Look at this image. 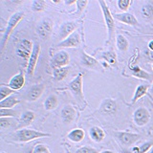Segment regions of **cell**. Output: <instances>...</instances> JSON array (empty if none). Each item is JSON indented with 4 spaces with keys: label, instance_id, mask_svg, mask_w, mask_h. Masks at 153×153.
Wrapping results in <instances>:
<instances>
[{
    "label": "cell",
    "instance_id": "1",
    "mask_svg": "<svg viewBox=\"0 0 153 153\" xmlns=\"http://www.w3.org/2000/svg\"><path fill=\"white\" fill-rule=\"evenodd\" d=\"M50 133H45L30 128H22L17 130L13 134V140L18 143H28L36 139H41L45 137H50Z\"/></svg>",
    "mask_w": 153,
    "mask_h": 153
},
{
    "label": "cell",
    "instance_id": "2",
    "mask_svg": "<svg viewBox=\"0 0 153 153\" xmlns=\"http://www.w3.org/2000/svg\"><path fill=\"white\" fill-rule=\"evenodd\" d=\"M25 16V13L23 12H16L14 13L13 16L10 17L9 21L7 23V27L5 29V31L3 33V36L1 37V41H0V46H1V51H3L6 47V44L8 43V40L10 36H11L12 33L16 29V27L18 25L20 21Z\"/></svg>",
    "mask_w": 153,
    "mask_h": 153
},
{
    "label": "cell",
    "instance_id": "3",
    "mask_svg": "<svg viewBox=\"0 0 153 153\" xmlns=\"http://www.w3.org/2000/svg\"><path fill=\"white\" fill-rule=\"evenodd\" d=\"M68 89L71 91L72 95L74 96L76 102L79 105L85 104V99L83 94V76L82 74L79 73L76 76L72 79L68 84Z\"/></svg>",
    "mask_w": 153,
    "mask_h": 153
},
{
    "label": "cell",
    "instance_id": "4",
    "mask_svg": "<svg viewBox=\"0 0 153 153\" xmlns=\"http://www.w3.org/2000/svg\"><path fill=\"white\" fill-rule=\"evenodd\" d=\"M99 4L100 6V9H102V16L104 18V22H105V25H106L108 39L111 40L112 36L115 33V28H116V25H115V18L112 16V13H111V12H110V10L107 6V4L105 3V1H103V0H100Z\"/></svg>",
    "mask_w": 153,
    "mask_h": 153
},
{
    "label": "cell",
    "instance_id": "5",
    "mask_svg": "<svg viewBox=\"0 0 153 153\" xmlns=\"http://www.w3.org/2000/svg\"><path fill=\"white\" fill-rule=\"evenodd\" d=\"M33 49V43L31 40L27 39V38H23V39H21L18 42L16 49V53L19 57H21L25 61H27L28 64Z\"/></svg>",
    "mask_w": 153,
    "mask_h": 153
},
{
    "label": "cell",
    "instance_id": "6",
    "mask_svg": "<svg viewBox=\"0 0 153 153\" xmlns=\"http://www.w3.org/2000/svg\"><path fill=\"white\" fill-rule=\"evenodd\" d=\"M53 29H54V21L49 17H45L38 23L36 27V33L38 36L45 40L48 39L52 35Z\"/></svg>",
    "mask_w": 153,
    "mask_h": 153
},
{
    "label": "cell",
    "instance_id": "7",
    "mask_svg": "<svg viewBox=\"0 0 153 153\" xmlns=\"http://www.w3.org/2000/svg\"><path fill=\"white\" fill-rule=\"evenodd\" d=\"M114 134H115V136L117 137L119 142L121 143L122 145L126 146H131L133 145H135V143L138 141H140V139H141L140 134L128 132V131H120Z\"/></svg>",
    "mask_w": 153,
    "mask_h": 153
},
{
    "label": "cell",
    "instance_id": "8",
    "mask_svg": "<svg viewBox=\"0 0 153 153\" xmlns=\"http://www.w3.org/2000/svg\"><path fill=\"white\" fill-rule=\"evenodd\" d=\"M70 62V56L64 50L59 51L57 53L52 56V59L50 61V65L53 69L61 68V67L68 66Z\"/></svg>",
    "mask_w": 153,
    "mask_h": 153
},
{
    "label": "cell",
    "instance_id": "9",
    "mask_svg": "<svg viewBox=\"0 0 153 153\" xmlns=\"http://www.w3.org/2000/svg\"><path fill=\"white\" fill-rule=\"evenodd\" d=\"M41 52V46L38 42H35L33 43V49L32 52V55L30 59H29V62L27 64V75L29 76H33V74H35V70L38 61V57H39Z\"/></svg>",
    "mask_w": 153,
    "mask_h": 153
},
{
    "label": "cell",
    "instance_id": "10",
    "mask_svg": "<svg viewBox=\"0 0 153 153\" xmlns=\"http://www.w3.org/2000/svg\"><path fill=\"white\" fill-rule=\"evenodd\" d=\"M150 112L146 107H139L133 113V121L138 126H145L150 121Z\"/></svg>",
    "mask_w": 153,
    "mask_h": 153
},
{
    "label": "cell",
    "instance_id": "11",
    "mask_svg": "<svg viewBox=\"0 0 153 153\" xmlns=\"http://www.w3.org/2000/svg\"><path fill=\"white\" fill-rule=\"evenodd\" d=\"M78 28V24L75 21H65L61 24L59 32V38L62 41L74 33L76 29Z\"/></svg>",
    "mask_w": 153,
    "mask_h": 153
},
{
    "label": "cell",
    "instance_id": "12",
    "mask_svg": "<svg viewBox=\"0 0 153 153\" xmlns=\"http://www.w3.org/2000/svg\"><path fill=\"white\" fill-rule=\"evenodd\" d=\"M81 38L80 35L78 32H75L72 33L70 36H68L66 39L60 41L59 44L56 45L57 48H76L80 45Z\"/></svg>",
    "mask_w": 153,
    "mask_h": 153
},
{
    "label": "cell",
    "instance_id": "13",
    "mask_svg": "<svg viewBox=\"0 0 153 153\" xmlns=\"http://www.w3.org/2000/svg\"><path fill=\"white\" fill-rule=\"evenodd\" d=\"M61 120L64 123H73L78 117V112L76 109L71 104H67L61 109Z\"/></svg>",
    "mask_w": 153,
    "mask_h": 153
},
{
    "label": "cell",
    "instance_id": "14",
    "mask_svg": "<svg viewBox=\"0 0 153 153\" xmlns=\"http://www.w3.org/2000/svg\"><path fill=\"white\" fill-rule=\"evenodd\" d=\"M45 90V85L43 83L39 84H35L28 90V92L26 94V100L28 102H36L38 99L41 97V95L43 94Z\"/></svg>",
    "mask_w": 153,
    "mask_h": 153
},
{
    "label": "cell",
    "instance_id": "15",
    "mask_svg": "<svg viewBox=\"0 0 153 153\" xmlns=\"http://www.w3.org/2000/svg\"><path fill=\"white\" fill-rule=\"evenodd\" d=\"M36 118V114L35 112L30 111V110H27V111H24L21 115L20 118L18 120V126H17V130L22 128H25L29 126L30 124L35 121Z\"/></svg>",
    "mask_w": 153,
    "mask_h": 153
},
{
    "label": "cell",
    "instance_id": "16",
    "mask_svg": "<svg viewBox=\"0 0 153 153\" xmlns=\"http://www.w3.org/2000/svg\"><path fill=\"white\" fill-rule=\"evenodd\" d=\"M24 84H25V76L23 75L22 72H19L18 74H16L12 79H10L8 86L12 88L14 91H18L23 88Z\"/></svg>",
    "mask_w": 153,
    "mask_h": 153
},
{
    "label": "cell",
    "instance_id": "17",
    "mask_svg": "<svg viewBox=\"0 0 153 153\" xmlns=\"http://www.w3.org/2000/svg\"><path fill=\"white\" fill-rule=\"evenodd\" d=\"M115 19H117L120 22H123L124 24L129 26H137L138 25V20L130 13H116L113 16Z\"/></svg>",
    "mask_w": 153,
    "mask_h": 153
},
{
    "label": "cell",
    "instance_id": "18",
    "mask_svg": "<svg viewBox=\"0 0 153 153\" xmlns=\"http://www.w3.org/2000/svg\"><path fill=\"white\" fill-rule=\"evenodd\" d=\"M130 73L134 76V78L137 79H145L147 81H152L153 80V75L148 73V72L143 70L140 66L135 65L130 68Z\"/></svg>",
    "mask_w": 153,
    "mask_h": 153
},
{
    "label": "cell",
    "instance_id": "19",
    "mask_svg": "<svg viewBox=\"0 0 153 153\" xmlns=\"http://www.w3.org/2000/svg\"><path fill=\"white\" fill-rule=\"evenodd\" d=\"M100 110L103 113L106 114H114L117 111V102L116 100H114L113 99H104L102 100V102L100 103Z\"/></svg>",
    "mask_w": 153,
    "mask_h": 153
},
{
    "label": "cell",
    "instance_id": "20",
    "mask_svg": "<svg viewBox=\"0 0 153 153\" xmlns=\"http://www.w3.org/2000/svg\"><path fill=\"white\" fill-rule=\"evenodd\" d=\"M89 136L91 140L94 141L95 143H100L104 140L106 133L102 127L100 126H92L89 129Z\"/></svg>",
    "mask_w": 153,
    "mask_h": 153
},
{
    "label": "cell",
    "instance_id": "21",
    "mask_svg": "<svg viewBox=\"0 0 153 153\" xmlns=\"http://www.w3.org/2000/svg\"><path fill=\"white\" fill-rule=\"evenodd\" d=\"M80 61H81V64H82L84 67L89 68V69H96V68H98L100 65L99 61L96 59L95 57L87 55L85 52H83L82 54H81Z\"/></svg>",
    "mask_w": 153,
    "mask_h": 153
},
{
    "label": "cell",
    "instance_id": "22",
    "mask_svg": "<svg viewBox=\"0 0 153 153\" xmlns=\"http://www.w3.org/2000/svg\"><path fill=\"white\" fill-rule=\"evenodd\" d=\"M67 138L73 143H80L84 140L85 132L82 128H74L68 133Z\"/></svg>",
    "mask_w": 153,
    "mask_h": 153
},
{
    "label": "cell",
    "instance_id": "23",
    "mask_svg": "<svg viewBox=\"0 0 153 153\" xmlns=\"http://www.w3.org/2000/svg\"><path fill=\"white\" fill-rule=\"evenodd\" d=\"M148 88H149V85H148V84H140V85H138L136 90H135V92H134L131 102L132 103H136L139 100L142 99L143 96H146V93H147V91H148Z\"/></svg>",
    "mask_w": 153,
    "mask_h": 153
},
{
    "label": "cell",
    "instance_id": "24",
    "mask_svg": "<svg viewBox=\"0 0 153 153\" xmlns=\"http://www.w3.org/2000/svg\"><path fill=\"white\" fill-rule=\"evenodd\" d=\"M19 103H20V100H18L16 96L12 95L0 102V108L13 109V107H14L16 105H17Z\"/></svg>",
    "mask_w": 153,
    "mask_h": 153
},
{
    "label": "cell",
    "instance_id": "25",
    "mask_svg": "<svg viewBox=\"0 0 153 153\" xmlns=\"http://www.w3.org/2000/svg\"><path fill=\"white\" fill-rule=\"evenodd\" d=\"M70 72V67H61V68H56L53 69V78L56 81L63 80Z\"/></svg>",
    "mask_w": 153,
    "mask_h": 153
},
{
    "label": "cell",
    "instance_id": "26",
    "mask_svg": "<svg viewBox=\"0 0 153 153\" xmlns=\"http://www.w3.org/2000/svg\"><path fill=\"white\" fill-rule=\"evenodd\" d=\"M141 13L143 19L146 20H152L153 19V1H147L142 7Z\"/></svg>",
    "mask_w": 153,
    "mask_h": 153
},
{
    "label": "cell",
    "instance_id": "27",
    "mask_svg": "<svg viewBox=\"0 0 153 153\" xmlns=\"http://www.w3.org/2000/svg\"><path fill=\"white\" fill-rule=\"evenodd\" d=\"M153 147V140L147 141L146 143H142L141 146H132L131 147V153H146L149 151Z\"/></svg>",
    "mask_w": 153,
    "mask_h": 153
},
{
    "label": "cell",
    "instance_id": "28",
    "mask_svg": "<svg viewBox=\"0 0 153 153\" xmlns=\"http://www.w3.org/2000/svg\"><path fill=\"white\" fill-rule=\"evenodd\" d=\"M57 105H59V100H57V97L56 95H50L44 102V108L47 111L56 109Z\"/></svg>",
    "mask_w": 153,
    "mask_h": 153
},
{
    "label": "cell",
    "instance_id": "29",
    "mask_svg": "<svg viewBox=\"0 0 153 153\" xmlns=\"http://www.w3.org/2000/svg\"><path fill=\"white\" fill-rule=\"evenodd\" d=\"M116 45L119 51L126 52L129 48V42L127 38L123 35H118L116 37Z\"/></svg>",
    "mask_w": 153,
    "mask_h": 153
},
{
    "label": "cell",
    "instance_id": "30",
    "mask_svg": "<svg viewBox=\"0 0 153 153\" xmlns=\"http://www.w3.org/2000/svg\"><path fill=\"white\" fill-rule=\"evenodd\" d=\"M102 59L105 62H107L108 64H111V65L117 64V61H118V57H117L116 53H114L112 51L102 53Z\"/></svg>",
    "mask_w": 153,
    "mask_h": 153
},
{
    "label": "cell",
    "instance_id": "31",
    "mask_svg": "<svg viewBox=\"0 0 153 153\" xmlns=\"http://www.w3.org/2000/svg\"><path fill=\"white\" fill-rule=\"evenodd\" d=\"M14 92H16V91L13 90L12 88H10L8 85L2 84L1 86H0V102L5 100L6 98L10 97V96L13 95Z\"/></svg>",
    "mask_w": 153,
    "mask_h": 153
},
{
    "label": "cell",
    "instance_id": "32",
    "mask_svg": "<svg viewBox=\"0 0 153 153\" xmlns=\"http://www.w3.org/2000/svg\"><path fill=\"white\" fill-rule=\"evenodd\" d=\"M0 118H17V112L13 109L0 108Z\"/></svg>",
    "mask_w": 153,
    "mask_h": 153
},
{
    "label": "cell",
    "instance_id": "33",
    "mask_svg": "<svg viewBox=\"0 0 153 153\" xmlns=\"http://www.w3.org/2000/svg\"><path fill=\"white\" fill-rule=\"evenodd\" d=\"M47 4L43 0H35L32 3V11L33 12H42L44 11Z\"/></svg>",
    "mask_w": 153,
    "mask_h": 153
},
{
    "label": "cell",
    "instance_id": "34",
    "mask_svg": "<svg viewBox=\"0 0 153 153\" xmlns=\"http://www.w3.org/2000/svg\"><path fill=\"white\" fill-rule=\"evenodd\" d=\"M131 4H132L131 0H118L117 6L122 12L127 13V10L129 9V7L131 6Z\"/></svg>",
    "mask_w": 153,
    "mask_h": 153
},
{
    "label": "cell",
    "instance_id": "35",
    "mask_svg": "<svg viewBox=\"0 0 153 153\" xmlns=\"http://www.w3.org/2000/svg\"><path fill=\"white\" fill-rule=\"evenodd\" d=\"M13 123V118H0V128L1 130L10 128Z\"/></svg>",
    "mask_w": 153,
    "mask_h": 153
},
{
    "label": "cell",
    "instance_id": "36",
    "mask_svg": "<svg viewBox=\"0 0 153 153\" xmlns=\"http://www.w3.org/2000/svg\"><path fill=\"white\" fill-rule=\"evenodd\" d=\"M32 153H51V151L44 143H37L33 146Z\"/></svg>",
    "mask_w": 153,
    "mask_h": 153
},
{
    "label": "cell",
    "instance_id": "37",
    "mask_svg": "<svg viewBox=\"0 0 153 153\" xmlns=\"http://www.w3.org/2000/svg\"><path fill=\"white\" fill-rule=\"evenodd\" d=\"M76 153H100V150L93 146H81V147L78 148Z\"/></svg>",
    "mask_w": 153,
    "mask_h": 153
},
{
    "label": "cell",
    "instance_id": "38",
    "mask_svg": "<svg viewBox=\"0 0 153 153\" xmlns=\"http://www.w3.org/2000/svg\"><path fill=\"white\" fill-rule=\"evenodd\" d=\"M76 13L79 14V13H81L85 10L86 6L88 5V1H87V0H79V1H76Z\"/></svg>",
    "mask_w": 153,
    "mask_h": 153
},
{
    "label": "cell",
    "instance_id": "39",
    "mask_svg": "<svg viewBox=\"0 0 153 153\" xmlns=\"http://www.w3.org/2000/svg\"><path fill=\"white\" fill-rule=\"evenodd\" d=\"M148 48H149V50L153 52V40H151L149 43H148Z\"/></svg>",
    "mask_w": 153,
    "mask_h": 153
},
{
    "label": "cell",
    "instance_id": "40",
    "mask_svg": "<svg viewBox=\"0 0 153 153\" xmlns=\"http://www.w3.org/2000/svg\"><path fill=\"white\" fill-rule=\"evenodd\" d=\"M100 153H115V152H114V151H112V150H109V149H105V150L100 151Z\"/></svg>",
    "mask_w": 153,
    "mask_h": 153
},
{
    "label": "cell",
    "instance_id": "41",
    "mask_svg": "<svg viewBox=\"0 0 153 153\" xmlns=\"http://www.w3.org/2000/svg\"><path fill=\"white\" fill-rule=\"evenodd\" d=\"M76 1H65L66 5H72V4H76Z\"/></svg>",
    "mask_w": 153,
    "mask_h": 153
},
{
    "label": "cell",
    "instance_id": "42",
    "mask_svg": "<svg viewBox=\"0 0 153 153\" xmlns=\"http://www.w3.org/2000/svg\"><path fill=\"white\" fill-rule=\"evenodd\" d=\"M149 153H153V147L151 148V149L149 150Z\"/></svg>",
    "mask_w": 153,
    "mask_h": 153
},
{
    "label": "cell",
    "instance_id": "43",
    "mask_svg": "<svg viewBox=\"0 0 153 153\" xmlns=\"http://www.w3.org/2000/svg\"><path fill=\"white\" fill-rule=\"evenodd\" d=\"M151 90H152V92H153V82H152V86H151Z\"/></svg>",
    "mask_w": 153,
    "mask_h": 153
},
{
    "label": "cell",
    "instance_id": "44",
    "mask_svg": "<svg viewBox=\"0 0 153 153\" xmlns=\"http://www.w3.org/2000/svg\"><path fill=\"white\" fill-rule=\"evenodd\" d=\"M152 69H153V64H152Z\"/></svg>",
    "mask_w": 153,
    "mask_h": 153
}]
</instances>
